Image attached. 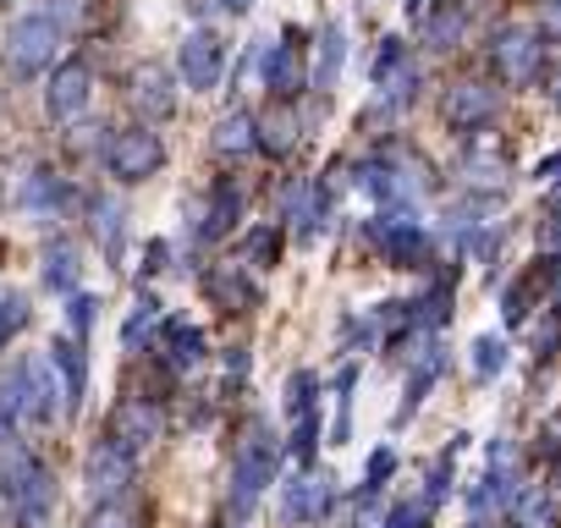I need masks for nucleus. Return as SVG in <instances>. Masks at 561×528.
I'll list each match as a JSON object with an SVG mask.
<instances>
[{"mask_svg": "<svg viewBox=\"0 0 561 528\" xmlns=\"http://www.w3.org/2000/svg\"><path fill=\"white\" fill-rule=\"evenodd\" d=\"M556 111H561V83H556Z\"/></svg>", "mask_w": 561, "mask_h": 528, "instance_id": "8fccbe9b", "label": "nucleus"}, {"mask_svg": "<svg viewBox=\"0 0 561 528\" xmlns=\"http://www.w3.org/2000/svg\"><path fill=\"white\" fill-rule=\"evenodd\" d=\"M220 7H226V12H248V7H253V0H220Z\"/></svg>", "mask_w": 561, "mask_h": 528, "instance_id": "de8ad7c7", "label": "nucleus"}, {"mask_svg": "<svg viewBox=\"0 0 561 528\" xmlns=\"http://www.w3.org/2000/svg\"><path fill=\"white\" fill-rule=\"evenodd\" d=\"M446 364H451V353H446L435 336H424V342H419V353H408V386H402V402H397V413H391V424H397V429L424 408V397L440 386Z\"/></svg>", "mask_w": 561, "mask_h": 528, "instance_id": "1a4fd4ad", "label": "nucleus"}, {"mask_svg": "<svg viewBox=\"0 0 561 528\" xmlns=\"http://www.w3.org/2000/svg\"><path fill=\"white\" fill-rule=\"evenodd\" d=\"M336 501V479L331 473H298L280 484V523H293V528H309L331 512Z\"/></svg>", "mask_w": 561, "mask_h": 528, "instance_id": "9b49d317", "label": "nucleus"}, {"mask_svg": "<svg viewBox=\"0 0 561 528\" xmlns=\"http://www.w3.org/2000/svg\"><path fill=\"white\" fill-rule=\"evenodd\" d=\"M18 204H23V209H34V215H61V209L72 204V187H67L56 171H28V182H23Z\"/></svg>", "mask_w": 561, "mask_h": 528, "instance_id": "4be33fe9", "label": "nucleus"}, {"mask_svg": "<svg viewBox=\"0 0 561 528\" xmlns=\"http://www.w3.org/2000/svg\"><path fill=\"white\" fill-rule=\"evenodd\" d=\"M314 408H320V375H314V369H298V375L287 380V413L304 418V413H314Z\"/></svg>", "mask_w": 561, "mask_h": 528, "instance_id": "c9c22d12", "label": "nucleus"}, {"mask_svg": "<svg viewBox=\"0 0 561 528\" xmlns=\"http://www.w3.org/2000/svg\"><path fill=\"white\" fill-rule=\"evenodd\" d=\"M78 276H83V264H78V248L67 242V237H56V242H45V271H39V282L50 287V292H78Z\"/></svg>", "mask_w": 561, "mask_h": 528, "instance_id": "5701e85b", "label": "nucleus"}, {"mask_svg": "<svg viewBox=\"0 0 561 528\" xmlns=\"http://www.w3.org/2000/svg\"><path fill=\"white\" fill-rule=\"evenodd\" d=\"M314 451H320V408L304 413V418H293V446H287V457H293L298 468H314Z\"/></svg>", "mask_w": 561, "mask_h": 528, "instance_id": "72a5a7b5", "label": "nucleus"}, {"mask_svg": "<svg viewBox=\"0 0 561 528\" xmlns=\"http://www.w3.org/2000/svg\"><path fill=\"white\" fill-rule=\"evenodd\" d=\"M264 89L280 100V105H293L304 89H309V56H304V34L298 28H287V39H280L270 56H264Z\"/></svg>", "mask_w": 561, "mask_h": 528, "instance_id": "9d476101", "label": "nucleus"}, {"mask_svg": "<svg viewBox=\"0 0 561 528\" xmlns=\"http://www.w3.org/2000/svg\"><path fill=\"white\" fill-rule=\"evenodd\" d=\"M138 479V451H127L116 435H100L83 457V484L94 490V501H111V495H127Z\"/></svg>", "mask_w": 561, "mask_h": 528, "instance_id": "0eeeda50", "label": "nucleus"}, {"mask_svg": "<svg viewBox=\"0 0 561 528\" xmlns=\"http://www.w3.org/2000/svg\"><path fill=\"white\" fill-rule=\"evenodd\" d=\"M83 528H149V506L127 490V495H111V501H94L89 523Z\"/></svg>", "mask_w": 561, "mask_h": 528, "instance_id": "393cba45", "label": "nucleus"}, {"mask_svg": "<svg viewBox=\"0 0 561 528\" xmlns=\"http://www.w3.org/2000/svg\"><path fill=\"white\" fill-rule=\"evenodd\" d=\"M364 242L380 264L391 271H435V237L424 220H391V215H369L364 220Z\"/></svg>", "mask_w": 561, "mask_h": 528, "instance_id": "7ed1b4c3", "label": "nucleus"}, {"mask_svg": "<svg viewBox=\"0 0 561 528\" xmlns=\"http://www.w3.org/2000/svg\"><path fill=\"white\" fill-rule=\"evenodd\" d=\"M353 386H358V364H342L336 375V424H331V446L353 440Z\"/></svg>", "mask_w": 561, "mask_h": 528, "instance_id": "c756f323", "label": "nucleus"}, {"mask_svg": "<svg viewBox=\"0 0 561 528\" xmlns=\"http://www.w3.org/2000/svg\"><path fill=\"white\" fill-rule=\"evenodd\" d=\"M534 451H539V462H556V457H561V413L534 435Z\"/></svg>", "mask_w": 561, "mask_h": 528, "instance_id": "37998d69", "label": "nucleus"}, {"mask_svg": "<svg viewBox=\"0 0 561 528\" xmlns=\"http://www.w3.org/2000/svg\"><path fill=\"white\" fill-rule=\"evenodd\" d=\"M556 353H561V298L534 320V358L545 364V358H556Z\"/></svg>", "mask_w": 561, "mask_h": 528, "instance_id": "e433bc0d", "label": "nucleus"}, {"mask_svg": "<svg viewBox=\"0 0 561 528\" xmlns=\"http://www.w3.org/2000/svg\"><path fill=\"white\" fill-rule=\"evenodd\" d=\"M539 237L545 242H561V204L550 198V209H545V226H539Z\"/></svg>", "mask_w": 561, "mask_h": 528, "instance_id": "a18cd8bd", "label": "nucleus"}, {"mask_svg": "<svg viewBox=\"0 0 561 528\" xmlns=\"http://www.w3.org/2000/svg\"><path fill=\"white\" fill-rule=\"evenodd\" d=\"M89 89H94V72L83 61H67V67H56V78L45 89V111L56 122H78L89 111Z\"/></svg>", "mask_w": 561, "mask_h": 528, "instance_id": "2eb2a0df", "label": "nucleus"}, {"mask_svg": "<svg viewBox=\"0 0 561 528\" xmlns=\"http://www.w3.org/2000/svg\"><path fill=\"white\" fill-rule=\"evenodd\" d=\"M556 204H561V182H556Z\"/></svg>", "mask_w": 561, "mask_h": 528, "instance_id": "3c124183", "label": "nucleus"}, {"mask_svg": "<svg viewBox=\"0 0 561 528\" xmlns=\"http://www.w3.org/2000/svg\"><path fill=\"white\" fill-rule=\"evenodd\" d=\"M133 105H138L149 122H165V116L176 111L171 72H165V67H138V72H133Z\"/></svg>", "mask_w": 561, "mask_h": 528, "instance_id": "aec40b11", "label": "nucleus"}, {"mask_svg": "<svg viewBox=\"0 0 561 528\" xmlns=\"http://www.w3.org/2000/svg\"><path fill=\"white\" fill-rule=\"evenodd\" d=\"M468 446V435H451V446H440L430 462H424V501L430 506H440L446 495H451V484H457V451Z\"/></svg>", "mask_w": 561, "mask_h": 528, "instance_id": "b1692460", "label": "nucleus"}, {"mask_svg": "<svg viewBox=\"0 0 561 528\" xmlns=\"http://www.w3.org/2000/svg\"><path fill=\"white\" fill-rule=\"evenodd\" d=\"M259 149V138H253V116H242V111H231V116H220L215 122V154H253Z\"/></svg>", "mask_w": 561, "mask_h": 528, "instance_id": "cd10ccee", "label": "nucleus"}, {"mask_svg": "<svg viewBox=\"0 0 561 528\" xmlns=\"http://www.w3.org/2000/svg\"><path fill=\"white\" fill-rule=\"evenodd\" d=\"M275 468H280V446H275L270 424H264V418H253V424H248V435H242V446H237V457H231V490H226V506H231V517H237V523H248V517H253L259 495L275 484Z\"/></svg>", "mask_w": 561, "mask_h": 528, "instance_id": "f03ea898", "label": "nucleus"}, {"mask_svg": "<svg viewBox=\"0 0 561 528\" xmlns=\"http://www.w3.org/2000/svg\"><path fill=\"white\" fill-rule=\"evenodd\" d=\"M501 171H506V149H495L490 138H473V144L462 149V176H473L479 187L501 182Z\"/></svg>", "mask_w": 561, "mask_h": 528, "instance_id": "bb28decb", "label": "nucleus"}, {"mask_svg": "<svg viewBox=\"0 0 561 528\" xmlns=\"http://www.w3.org/2000/svg\"><path fill=\"white\" fill-rule=\"evenodd\" d=\"M204 353H209V342H204V331H198L193 320H160V358H165L171 375L198 369Z\"/></svg>", "mask_w": 561, "mask_h": 528, "instance_id": "dca6fc26", "label": "nucleus"}, {"mask_svg": "<svg viewBox=\"0 0 561 528\" xmlns=\"http://www.w3.org/2000/svg\"><path fill=\"white\" fill-rule=\"evenodd\" d=\"M242 259L253 264V271H270V264L280 259V226H253L242 237Z\"/></svg>", "mask_w": 561, "mask_h": 528, "instance_id": "473e14b6", "label": "nucleus"}, {"mask_svg": "<svg viewBox=\"0 0 561 528\" xmlns=\"http://www.w3.org/2000/svg\"><path fill=\"white\" fill-rule=\"evenodd\" d=\"M56 50H61V18H56V12H28V18L12 28V39H7V61H12L18 78L45 72Z\"/></svg>", "mask_w": 561, "mask_h": 528, "instance_id": "423d86ee", "label": "nucleus"}, {"mask_svg": "<svg viewBox=\"0 0 561 528\" xmlns=\"http://www.w3.org/2000/svg\"><path fill=\"white\" fill-rule=\"evenodd\" d=\"M0 495H7L18 528H50L56 523V501H61L56 473L23 440H12L7 451H0Z\"/></svg>", "mask_w": 561, "mask_h": 528, "instance_id": "f257e3e1", "label": "nucleus"}, {"mask_svg": "<svg viewBox=\"0 0 561 528\" xmlns=\"http://www.w3.org/2000/svg\"><path fill=\"white\" fill-rule=\"evenodd\" d=\"M402 67H408V45H402V39H386V45H380V56H375V83L386 89Z\"/></svg>", "mask_w": 561, "mask_h": 528, "instance_id": "79ce46f5", "label": "nucleus"}, {"mask_svg": "<svg viewBox=\"0 0 561 528\" xmlns=\"http://www.w3.org/2000/svg\"><path fill=\"white\" fill-rule=\"evenodd\" d=\"M237 220H242V187H237V182H215V187H209V204H204V215H198V226H193V237H198V242H220Z\"/></svg>", "mask_w": 561, "mask_h": 528, "instance_id": "a211bd4d", "label": "nucleus"}, {"mask_svg": "<svg viewBox=\"0 0 561 528\" xmlns=\"http://www.w3.org/2000/svg\"><path fill=\"white\" fill-rule=\"evenodd\" d=\"M495 111H501V89L490 78H462V83L446 89V127L451 133L473 138V133H484L495 122Z\"/></svg>", "mask_w": 561, "mask_h": 528, "instance_id": "6e6552de", "label": "nucleus"}, {"mask_svg": "<svg viewBox=\"0 0 561 528\" xmlns=\"http://www.w3.org/2000/svg\"><path fill=\"white\" fill-rule=\"evenodd\" d=\"M253 138H259V149H264V154H287V149L298 144V116H293L287 105H275L270 116H259V122H253Z\"/></svg>", "mask_w": 561, "mask_h": 528, "instance_id": "a878e982", "label": "nucleus"}, {"mask_svg": "<svg viewBox=\"0 0 561 528\" xmlns=\"http://www.w3.org/2000/svg\"><path fill=\"white\" fill-rule=\"evenodd\" d=\"M397 473V451L391 446H375L369 451V473H364V490H358V512H369L375 501H380V490H386V479Z\"/></svg>", "mask_w": 561, "mask_h": 528, "instance_id": "2f4dec72", "label": "nucleus"}, {"mask_svg": "<svg viewBox=\"0 0 561 528\" xmlns=\"http://www.w3.org/2000/svg\"><path fill=\"white\" fill-rule=\"evenodd\" d=\"M204 298L220 314H253L259 309V287L248 276V264H209L204 271Z\"/></svg>", "mask_w": 561, "mask_h": 528, "instance_id": "ddd939ff", "label": "nucleus"}, {"mask_svg": "<svg viewBox=\"0 0 561 528\" xmlns=\"http://www.w3.org/2000/svg\"><path fill=\"white\" fill-rule=\"evenodd\" d=\"M490 67L506 89H534L545 78V39L539 28H523V23H506L490 34Z\"/></svg>", "mask_w": 561, "mask_h": 528, "instance_id": "20e7f679", "label": "nucleus"}, {"mask_svg": "<svg viewBox=\"0 0 561 528\" xmlns=\"http://www.w3.org/2000/svg\"><path fill=\"white\" fill-rule=\"evenodd\" d=\"M556 171H561V154H545V160L534 165V176H556Z\"/></svg>", "mask_w": 561, "mask_h": 528, "instance_id": "49530a36", "label": "nucleus"}, {"mask_svg": "<svg viewBox=\"0 0 561 528\" xmlns=\"http://www.w3.org/2000/svg\"><path fill=\"white\" fill-rule=\"evenodd\" d=\"M94 309H100L94 292H72V298H67V331H72V342H89V331H94Z\"/></svg>", "mask_w": 561, "mask_h": 528, "instance_id": "58836bf2", "label": "nucleus"}, {"mask_svg": "<svg viewBox=\"0 0 561 528\" xmlns=\"http://www.w3.org/2000/svg\"><path fill=\"white\" fill-rule=\"evenodd\" d=\"M160 429H165L160 402H154V397H127V402L111 413V429H105V435H116L127 451H144V446L160 440Z\"/></svg>", "mask_w": 561, "mask_h": 528, "instance_id": "4468645a", "label": "nucleus"}, {"mask_svg": "<svg viewBox=\"0 0 561 528\" xmlns=\"http://www.w3.org/2000/svg\"><path fill=\"white\" fill-rule=\"evenodd\" d=\"M539 39L561 45V0H539Z\"/></svg>", "mask_w": 561, "mask_h": 528, "instance_id": "c03bdc74", "label": "nucleus"}, {"mask_svg": "<svg viewBox=\"0 0 561 528\" xmlns=\"http://www.w3.org/2000/svg\"><path fill=\"white\" fill-rule=\"evenodd\" d=\"M160 165H165L160 133H149V127H122V133L105 138V171H111L116 182H149Z\"/></svg>", "mask_w": 561, "mask_h": 528, "instance_id": "39448f33", "label": "nucleus"}, {"mask_svg": "<svg viewBox=\"0 0 561 528\" xmlns=\"http://www.w3.org/2000/svg\"><path fill=\"white\" fill-rule=\"evenodd\" d=\"M430 517H435V506L424 495H413V501H391V512H386L380 528H430Z\"/></svg>", "mask_w": 561, "mask_h": 528, "instance_id": "4c0bfd02", "label": "nucleus"}, {"mask_svg": "<svg viewBox=\"0 0 561 528\" xmlns=\"http://www.w3.org/2000/svg\"><path fill=\"white\" fill-rule=\"evenodd\" d=\"M154 331H160V303L144 292V298H138V309H133V314H127V325H122V347H127V353H138V347H149V336H154Z\"/></svg>", "mask_w": 561, "mask_h": 528, "instance_id": "c85d7f7f", "label": "nucleus"}, {"mask_svg": "<svg viewBox=\"0 0 561 528\" xmlns=\"http://www.w3.org/2000/svg\"><path fill=\"white\" fill-rule=\"evenodd\" d=\"M89 226H94V237H100L105 259H111V264H122V242H127V209H122V198H111V193L89 198Z\"/></svg>", "mask_w": 561, "mask_h": 528, "instance_id": "412c9836", "label": "nucleus"}, {"mask_svg": "<svg viewBox=\"0 0 561 528\" xmlns=\"http://www.w3.org/2000/svg\"><path fill=\"white\" fill-rule=\"evenodd\" d=\"M28 325V298L23 292H0V347Z\"/></svg>", "mask_w": 561, "mask_h": 528, "instance_id": "a19ab883", "label": "nucleus"}, {"mask_svg": "<svg viewBox=\"0 0 561 528\" xmlns=\"http://www.w3.org/2000/svg\"><path fill=\"white\" fill-rule=\"evenodd\" d=\"M528 309H534V282L523 276V282H512V287L501 292V314H506V325L517 331V325L528 320Z\"/></svg>", "mask_w": 561, "mask_h": 528, "instance_id": "ea45409f", "label": "nucleus"}, {"mask_svg": "<svg viewBox=\"0 0 561 528\" xmlns=\"http://www.w3.org/2000/svg\"><path fill=\"white\" fill-rule=\"evenodd\" d=\"M342 61H347V34H342V23H325V34H320V72H314V83H320V89H331V83H336V72H342Z\"/></svg>", "mask_w": 561, "mask_h": 528, "instance_id": "7c9ffc66", "label": "nucleus"}, {"mask_svg": "<svg viewBox=\"0 0 561 528\" xmlns=\"http://www.w3.org/2000/svg\"><path fill=\"white\" fill-rule=\"evenodd\" d=\"M462 34H468V7L462 0H435V7L424 12V23H419V39L430 50H457Z\"/></svg>", "mask_w": 561, "mask_h": 528, "instance_id": "6ab92c4d", "label": "nucleus"}, {"mask_svg": "<svg viewBox=\"0 0 561 528\" xmlns=\"http://www.w3.org/2000/svg\"><path fill=\"white\" fill-rule=\"evenodd\" d=\"M501 369H506V342H501V336H479V342H473V380L490 386Z\"/></svg>", "mask_w": 561, "mask_h": 528, "instance_id": "f704fd0d", "label": "nucleus"}, {"mask_svg": "<svg viewBox=\"0 0 561 528\" xmlns=\"http://www.w3.org/2000/svg\"><path fill=\"white\" fill-rule=\"evenodd\" d=\"M89 342H72V336H61V342H50V364H56V375H61V397H67V413H78L83 408V397H89V353H83Z\"/></svg>", "mask_w": 561, "mask_h": 528, "instance_id": "f3484780", "label": "nucleus"}, {"mask_svg": "<svg viewBox=\"0 0 561 528\" xmlns=\"http://www.w3.org/2000/svg\"><path fill=\"white\" fill-rule=\"evenodd\" d=\"M402 12H408V18H419V12H424V0H402Z\"/></svg>", "mask_w": 561, "mask_h": 528, "instance_id": "09e8293b", "label": "nucleus"}, {"mask_svg": "<svg viewBox=\"0 0 561 528\" xmlns=\"http://www.w3.org/2000/svg\"><path fill=\"white\" fill-rule=\"evenodd\" d=\"M176 72H182V83H187L193 94H209V89L220 83V72H226V45H220V34H209V28L187 34L182 50H176Z\"/></svg>", "mask_w": 561, "mask_h": 528, "instance_id": "f8f14e48", "label": "nucleus"}]
</instances>
